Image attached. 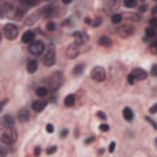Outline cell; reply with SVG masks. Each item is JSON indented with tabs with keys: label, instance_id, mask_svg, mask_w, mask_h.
Listing matches in <instances>:
<instances>
[{
	"label": "cell",
	"instance_id": "obj_35",
	"mask_svg": "<svg viewBox=\"0 0 157 157\" xmlns=\"http://www.w3.org/2000/svg\"><path fill=\"white\" fill-rule=\"evenodd\" d=\"M126 81H128V83L132 85V83H134V81H135V77H134L131 74H129V75H128V77H126Z\"/></svg>",
	"mask_w": 157,
	"mask_h": 157
},
{
	"label": "cell",
	"instance_id": "obj_29",
	"mask_svg": "<svg viewBox=\"0 0 157 157\" xmlns=\"http://www.w3.org/2000/svg\"><path fill=\"white\" fill-rule=\"evenodd\" d=\"M145 120H146L147 123H150L155 130H157V123H156V121H155L152 118H150V117H145Z\"/></svg>",
	"mask_w": 157,
	"mask_h": 157
},
{
	"label": "cell",
	"instance_id": "obj_40",
	"mask_svg": "<svg viewBox=\"0 0 157 157\" xmlns=\"http://www.w3.org/2000/svg\"><path fill=\"white\" fill-rule=\"evenodd\" d=\"M93 141H94V137H93V136H90L88 139H86V140L83 141V144H85V145H88V144H91V142H93Z\"/></svg>",
	"mask_w": 157,
	"mask_h": 157
},
{
	"label": "cell",
	"instance_id": "obj_32",
	"mask_svg": "<svg viewBox=\"0 0 157 157\" xmlns=\"http://www.w3.org/2000/svg\"><path fill=\"white\" fill-rule=\"evenodd\" d=\"M96 115H97L99 119H102V120H105V119H107V115H105V113H104V112H101V110H98Z\"/></svg>",
	"mask_w": 157,
	"mask_h": 157
},
{
	"label": "cell",
	"instance_id": "obj_34",
	"mask_svg": "<svg viewBox=\"0 0 157 157\" xmlns=\"http://www.w3.org/2000/svg\"><path fill=\"white\" fill-rule=\"evenodd\" d=\"M151 75L152 76H157V64H153L151 67Z\"/></svg>",
	"mask_w": 157,
	"mask_h": 157
},
{
	"label": "cell",
	"instance_id": "obj_20",
	"mask_svg": "<svg viewBox=\"0 0 157 157\" xmlns=\"http://www.w3.org/2000/svg\"><path fill=\"white\" fill-rule=\"evenodd\" d=\"M75 101H76V98H75L74 94H67L65 97V99H64V104L66 107H74L75 105Z\"/></svg>",
	"mask_w": 157,
	"mask_h": 157
},
{
	"label": "cell",
	"instance_id": "obj_4",
	"mask_svg": "<svg viewBox=\"0 0 157 157\" xmlns=\"http://www.w3.org/2000/svg\"><path fill=\"white\" fill-rule=\"evenodd\" d=\"M135 33V27L132 25H121L117 28V34L120 36L121 38H128L131 37Z\"/></svg>",
	"mask_w": 157,
	"mask_h": 157
},
{
	"label": "cell",
	"instance_id": "obj_13",
	"mask_svg": "<svg viewBox=\"0 0 157 157\" xmlns=\"http://www.w3.org/2000/svg\"><path fill=\"white\" fill-rule=\"evenodd\" d=\"M1 121H2V125L5 128H11V126L15 125V119H13V117L11 114H5L2 117V120Z\"/></svg>",
	"mask_w": 157,
	"mask_h": 157
},
{
	"label": "cell",
	"instance_id": "obj_5",
	"mask_svg": "<svg viewBox=\"0 0 157 157\" xmlns=\"http://www.w3.org/2000/svg\"><path fill=\"white\" fill-rule=\"evenodd\" d=\"M105 70L103 66H94L91 70V78L97 82H102L105 80Z\"/></svg>",
	"mask_w": 157,
	"mask_h": 157
},
{
	"label": "cell",
	"instance_id": "obj_39",
	"mask_svg": "<svg viewBox=\"0 0 157 157\" xmlns=\"http://www.w3.org/2000/svg\"><path fill=\"white\" fill-rule=\"evenodd\" d=\"M56 151V146H52V147H49L48 150H47V153L48 155H52V153H54Z\"/></svg>",
	"mask_w": 157,
	"mask_h": 157
},
{
	"label": "cell",
	"instance_id": "obj_47",
	"mask_svg": "<svg viewBox=\"0 0 157 157\" xmlns=\"http://www.w3.org/2000/svg\"><path fill=\"white\" fill-rule=\"evenodd\" d=\"M61 1H63V4H70L72 0H61Z\"/></svg>",
	"mask_w": 157,
	"mask_h": 157
},
{
	"label": "cell",
	"instance_id": "obj_38",
	"mask_svg": "<svg viewBox=\"0 0 157 157\" xmlns=\"http://www.w3.org/2000/svg\"><path fill=\"white\" fill-rule=\"evenodd\" d=\"M150 113H151V114H156V113H157V103H155V104L150 108Z\"/></svg>",
	"mask_w": 157,
	"mask_h": 157
},
{
	"label": "cell",
	"instance_id": "obj_50",
	"mask_svg": "<svg viewBox=\"0 0 157 157\" xmlns=\"http://www.w3.org/2000/svg\"><path fill=\"white\" fill-rule=\"evenodd\" d=\"M153 1H157V0H153Z\"/></svg>",
	"mask_w": 157,
	"mask_h": 157
},
{
	"label": "cell",
	"instance_id": "obj_49",
	"mask_svg": "<svg viewBox=\"0 0 157 157\" xmlns=\"http://www.w3.org/2000/svg\"><path fill=\"white\" fill-rule=\"evenodd\" d=\"M140 1H144V0H140Z\"/></svg>",
	"mask_w": 157,
	"mask_h": 157
},
{
	"label": "cell",
	"instance_id": "obj_1",
	"mask_svg": "<svg viewBox=\"0 0 157 157\" xmlns=\"http://www.w3.org/2000/svg\"><path fill=\"white\" fill-rule=\"evenodd\" d=\"M17 140V132L13 129V126L11 128H5L1 132V142L5 145H12L15 141Z\"/></svg>",
	"mask_w": 157,
	"mask_h": 157
},
{
	"label": "cell",
	"instance_id": "obj_26",
	"mask_svg": "<svg viewBox=\"0 0 157 157\" xmlns=\"http://www.w3.org/2000/svg\"><path fill=\"white\" fill-rule=\"evenodd\" d=\"M40 11H42V16L49 17V16L53 13V6H47V7H44V9L40 10Z\"/></svg>",
	"mask_w": 157,
	"mask_h": 157
},
{
	"label": "cell",
	"instance_id": "obj_46",
	"mask_svg": "<svg viewBox=\"0 0 157 157\" xmlns=\"http://www.w3.org/2000/svg\"><path fill=\"white\" fill-rule=\"evenodd\" d=\"M6 102H7V99H4V101L1 102V105H0V109H2V108H4V105L6 104Z\"/></svg>",
	"mask_w": 157,
	"mask_h": 157
},
{
	"label": "cell",
	"instance_id": "obj_42",
	"mask_svg": "<svg viewBox=\"0 0 157 157\" xmlns=\"http://www.w3.org/2000/svg\"><path fill=\"white\" fill-rule=\"evenodd\" d=\"M67 132H69L67 129H63V130L60 131V136H61V137H65V136L67 135Z\"/></svg>",
	"mask_w": 157,
	"mask_h": 157
},
{
	"label": "cell",
	"instance_id": "obj_3",
	"mask_svg": "<svg viewBox=\"0 0 157 157\" xmlns=\"http://www.w3.org/2000/svg\"><path fill=\"white\" fill-rule=\"evenodd\" d=\"M42 61L45 66H53L55 64V49L53 45L48 47V49L45 50V53L43 55Z\"/></svg>",
	"mask_w": 157,
	"mask_h": 157
},
{
	"label": "cell",
	"instance_id": "obj_14",
	"mask_svg": "<svg viewBox=\"0 0 157 157\" xmlns=\"http://www.w3.org/2000/svg\"><path fill=\"white\" fill-rule=\"evenodd\" d=\"M12 11V5L10 4V2H7V1H2L1 2V7H0V13H1V16L4 17V16H6V13H9V12H11Z\"/></svg>",
	"mask_w": 157,
	"mask_h": 157
},
{
	"label": "cell",
	"instance_id": "obj_11",
	"mask_svg": "<svg viewBox=\"0 0 157 157\" xmlns=\"http://www.w3.org/2000/svg\"><path fill=\"white\" fill-rule=\"evenodd\" d=\"M72 37L75 38V43H77V44H82V43H85L88 39V34L85 33V32H82V31L74 32L72 33Z\"/></svg>",
	"mask_w": 157,
	"mask_h": 157
},
{
	"label": "cell",
	"instance_id": "obj_7",
	"mask_svg": "<svg viewBox=\"0 0 157 157\" xmlns=\"http://www.w3.org/2000/svg\"><path fill=\"white\" fill-rule=\"evenodd\" d=\"M65 55L69 58V59H75V58H77L78 55H80V44H77V43H71V44H69L67 47H66V49H65Z\"/></svg>",
	"mask_w": 157,
	"mask_h": 157
},
{
	"label": "cell",
	"instance_id": "obj_21",
	"mask_svg": "<svg viewBox=\"0 0 157 157\" xmlns=\"http://www.w3.org/2000/svg\"><path fill=\"white\" fill-rule=\"evenodd\" d=\"M37 4H38V0H21V5H22L23 7H26V9L33 7V6H36Z\"/></svg>",
	"mask_w": 157,
	"mask_h": 157
},
{
	"label": "cell",
	"instance_id": "obj_45",
	"mask_svg": "<svg viewBox=\"0 0 157 157\" xmlns=\"http://www.w3.org/2000/svg\"><path fill=\"white\" fill-rule=\"evenodd\" d=\"M39 153H40V147H36V148H34V155L38 156Z\"/></svg>",
	"mask_w": 157,
	"mask_h": 157
},
{
	"label": "cell",
	"instance_id": "obj_28",
	"mask_svg": "<svg viewBox=\"0 0 157 157\" xmlns=\"http://www.w3.org/2000/svg\"><path fill=\"white\" fill-rule=\"evenodd\" d=\"M148 50H150V53H151L152 55H157V40H156V42H153V43L150 45Z\"/></svg>",
	"mask_w": 157,
	"mask_h": 157
},
{
	"label": "cell",
	"instance_id": "obj_6",
	"mask_svg": "<svg viewBox=\"0 0 157 157\" xmlns=\"http://www.w3.org/2000/svg\"><path fill=\"white\" fill-rule=\"evenodd\" d=\"M44 49H45V45L42 40H33L28 47V50L32 55H40Z\"/></svg>",
	"mask_w": 157,
	"mask_h": 157
},
{
	"label": "cell",
	"instance_id": "obj_30",
	"mask_svg": "<svg viewBox=\"0 0 157 157\" xmlns=\"http://www.w3.org/2000/svg\"><path fill=\"white\" fill-rule=\"evenodd\" d=\"M55 28H56V25H55L54 22L50 21V22L47 23V29H48V31H55Z\"/></svg>",
	"mask_w": 157,
	"mask_h": 157
},
{
	"label": "cell",
	"instance_id": "obj_8",
	"mask_svg": "<svg viewBox=\"0 0 157 157\" xmlns=\"http://www.w3.org/2000/svg\"><path fill=\"white\" fill-rule=\"evenodd\" d=\"M121 5V0H105L104 1V10L107 13H112L117 11Z\"/></svg>",
	"mask_w": 157,
	"mask_h": 157
},
{
	"label": "cell",
	"instance_id": "obj_24",
	"mask_svg": "<svg viewBox=\"0 0 157 157\" xmlns=\"http://www.w3.org/2000/svg\"><path fill=\"white\" fill-rule=\"evenodd\" d=\"M121 21H123V15H120V13H113L112 15V23L118 25Z\"/></svg>",
	"mask_w": 157,
	"mask_h": 157
},
{
	"label": "cell",
	"instance_id": "obj_15",
	"mask_svg": "<svg viewBox=\"0 0 157 157\" xmlns=\"http://www.w3.org/2000/svg\"><path fill=\"white\" fill-rule=\"evenodd\" d=\"M33 40H34V32H33V31H26V32L22 34V42H23V43L31 44Z\"/></svg>",
	"mask_w": 157,
	"mask_h": 157
},
{
	"label": "cell",
	"instance_id": "obj_10",
	"mask_svg": "<svg viewBox=\"0 0 157 157\" xmlns=\"http://www.w3.org/2000/svg\"><path fill=\"white\" fill-rule=\"evenodd\" d=\"M29 119H31V112L28 109L23 108V109H21V110L17 112V120L20 123H26Z\"/></svg>",
	"mask_w": 157,
	"mask_h": 157
},
{
	"label": "cell",
	"instance_id": "obj_43",
	"mask_svg": "<svg viewBox=\"0 0 157 157\" xmlns=\"http://www.w3.org/2000/svg\"><path fill=\"white\" fill-rule=\"evenodd\" d=\"M139 10H140L141 12H145V11H147V5H145V4H144V5H141V6L139 7Z\"/></svg>",
	"mask_w": 157,
	"mask_h": 157
},
{
	"label": "cell",
	"instance_id": "obj_36",
	"mask_svg": "<svg viewBox=\"0 0 157 157\" xmlns=\"http://www.w3.org/2000/svg\"><path fill=\"white\" fill-rule=\"evenodd\" d=\"M45 130H47V132H50V134H52V132L54 131V126H53L52 124H47V125H45Z\"/></svg>",
	"mask_w": 157,
	"mask_h": 157
},
{
	"label": "cell",
	"instance_id": "obj_22",
	"mask_svg": "<svg viewBox=\"0 0 157 157\" xmlns=\"http://www.w3.org/2000/svg\"><path fill=\"white\" fill-rule=\"evenodd\" d=\"M83 69H85V64H78V65H76V66L74 67L72 74H74L75 76H78V75H81V74L83 72Z\"/></svg>",
	"mask_w": 157,
	"mask_h": 157
},
{
	"label": "cell",
	"instance_id": "obj_25",
	"mask_svg": "<svg viewBox=\"0 0 157 157\" xmlns=\"http://www.w3.org/2000/svg\"><path fill=\"white\" fill-rule=\"evenodd\" d=\"M145 33H146V36H147L148 38H153V37H156V29L152 28L151 26L145 28Z\"/></svg>",
	"mask_w": 157,
	"mask_h": 157
},
{
	"label": "cell",
	"instance_id": "obj_12",
	"mask_svg": "<svg viewBox=\"0 0 157 157\" xmlns=\"http://www.w3.org/2000/svg\"><path fill=\"white\" fill-rule=\"evenodd\" d=\"M45 107H47V101L43 99V98H39V99H37V101H34L32 103V108L36 112H42Z\"/></svg>",
	"mask_w": 157,
	"mask_h": 157
},
{
	"label": "cell",
	"instance_id": "obj_33",
	"mask_svg": "<svg viewBox=\"0 0 157 157\" xmlns=\"http://www.w3.org/2000/svg\"><path fill=\"white\" fill-rule=\"evenodd\" d=\"M99 130L105 132V131L109 130V125H108V124H101V125H99Z\"/></svg>",
	"mask_w": 157,
	"mask_h": 157
},
{
	"label": "cell",
	"instance_id": "obj_27",
	"mask_svg": "<svg viewBox=\"0 0 157 157\" xmlns=\"http://www.w3.org/2000/svg\"><path fill=\"white\" fill-rule=\"evenodd\" d=\"M124 5L129 9H134L137 5V0H124Z\"/></svg>",
	"mask_w": 157,
	"mask_h": 157
},
{
	"label": "cell",
	"instance_id": "obj_31",
	"mask_svg": "<svg viewBox=\"0 0 157 157\" xmlns=\"http://www.w3.org/2000/svg\"><path fill=\"white\" fill-rule=\"evenodd\" d=\"M150 26H151L152 28L157 29V17H152V18L150 20Z\"/></svg>",
	"mask_w": 157,
	"mask_h": 157
},
{
	"label": "cell",
	"instance_id": "obj_9",
	"mask_svg": "<svg viewBox=\"0 0 157 157\" xmlns=\"http://www.w3.org/2000/svg\"><path fill=\"white\" fill-rule=\"evenodd\" d=\"M131 75H132V76L135 77V80H137V81H142V80H145V78L147 77V72H146L144 69H141V67H135V69H132Z\"/></svg>",
	"mask_w": 157,
	"mask_h": 157
},
{
	"label": "cell",
	"instance_id": "obj_16",
	"mask_svg": "<svg viewBox=\"0 0 157 157\" xmlns=\"http://www.w3.org/2000/svg\"><path fill=\"white\" fill-rule=\"evenodd\" d=\"M40 15H42V11H40V12H34V13H32L31 16H28V17H27V20L25 21V25L31 26V25L36 23V22H37V20L39 18V16H40Z\"/></svg>",
	"mask_w": 157,
	"mask_h": 157
},
{
	"label": "cell",
	"instance_id": "obj_18",
	"mask_svg": "<svg viewBox=\"0 0 157 157\" xmlns=\"http://www.w3.org/2000/svg\"><path fill=\"white\" fill-rule=\"evenodd\" d=\"M99 45H102V47H105V48H108V47H110L112 45V39L109 38V37H107V36H102L99 39H98V42H97Z\"/></svg>",
	"mask_w": 157,
	"mask_h": 157
},
{
	"label": "cell",
	"instance_id": "obj_48",
	"mask_svg": "<svg viewBox=\"0 0 157 157\" xmlns=\"http://www.w3.org/2000/svg\"><path fill=\"white\" fill-rule=\"evenodd\" d=\"M155 144H156V147H157V137L155 139Z\"/></svg>",
	"mask_w": 157,
	"mask_h": 157
},
{
	"label": "cell",
	"instance_id": "obj_2",
	"mask_svg": "<svg viewBox=\"0 0 157 157\" xmlns=\"http://www.w3.org/2000/svg\"><path fill=\"white\" fill-rule=\"evenodd\" d=\"M4 36L9 40L16 39V37L18 36V27L15 23H6L4 26Z\"/></svg>",
	"mask_w": 157,
	"mask_h": 157
},
{
	"label": "cell",
	"instance_id": "obj_23",
	"mask_svg": "<svg viewBox=\"0 0 157 157\" xmlns=\"http://www.w3.org/2000/svg\"><path fill=\"white\" fill-rule=\"evenodd\" d=\"M36 94L38 97H45L48 94V88L47 87H38L36 90Z\"/></svg>",
	"mask_w": 157,
	"mask_h": 157
},
{
	"label": "cell",
	"instance_id": "obj_37",
	"mask_svg": "<svg viewBox=\"0 0 157 157\" xmlns=\"http://www.w3.org/2000/svg\"><path fill=\"white\" fill-rule=\"evenodd\" d=\"M102 23V18L101 17H98V18H96V21L94 22H92V26L93 27H97V26H99Z\"/></svg>",
	"mask_w": 157,
	"mask_h": 157
},
{
	"label": "cell",
	"instance_id": "obj_41",
	"mask_svg": "<svg viewBox=\"0 0 157 157\" xmlns=\"http://www.w3.org/2000/svg\"><path fill=\"white\" fill-rule=\"evenodd\" d=\"M114 148H115V142H114V141H112V142L109 144V152H113V151H114Z\"/></svg>",
	"mask_w": 157,
	"mask_h": 157
},
{
	"label": "cell",
	"instance_id": "obj_19",
	"mask_svg": "<svg viewBox=\"0 0 157 157\" xmlns=\"http://www.w3.org/2000/svg\"><path fill=\"white\" fill-rule=\"evenodd\" d=\"M37 69H38V63H37V60H29L28 64H27V71H28L29 74H33V72L37 71Z\"/></svg>",
	"mask_w": 157,
	"mask_h": 157
},
{
	"label": "cell",
	"instance_id": "obj_17",
	"mask_svg": "<svg viewBox=\"0 0 157 157\" xmlns=\"http://www.w3.org/2000/svg\"><path fill=\"white\" fill-rule=\"evenodd\" d=\"M123 118L126 120V121H131L132 118H134V112L131 110V108L129 107H125L123 109Z\"/></svg>",
	"mask_w": 157,
	"mask_h": 157
},
{
	"label": "cell",
	"instance_id": "obj_44",
	"mask_svg": "<svg viewBox=\"0 0 157 157\" xmlns=\"http://www.w3.org/2000/svg\"><path fill=\"white\" fill-rule=\"evenodd\" d=\"M92 22H93V21H92L90 17H86V18H85V23H87V25H92Z\"/></svg>",
	"mask_w": 157,
	"mask_h": 157
}]
</instances>
